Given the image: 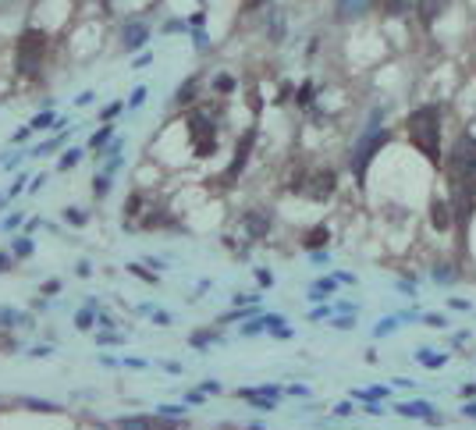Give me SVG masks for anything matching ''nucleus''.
<instances>
[{
    "label": "nucleus",
    "instance_id": "nucleus-12",
    "mask_svg": "<svg viewBox=\"0 0 476 430\" xmlns=\"http://www.w3.org/2000/svg\"><path fill=\"white\" fill-rule=\"evenodd\" d=\"M29 324H32L29 313H18L11 306H0V331H4V327H29Z\"/></svg>",
    "mask_w": 476,
    "mask_h": 430
},
{
    "label": "nucleus",
    "instance_id": "nucleus-45",
    "mask_svg": "<svg viewBox=\"0 0 476 430\" xmlns=\"http://www.w3.org/2000/svg\"><path fill=\"white\" fill-rule=\"evenodd\" d=\"M75 274H78V278H89V274H93V263H89V260H82V263H78V270H75Z\"/></svg>",
    "mask_w": 476,
    "mask_h": 430
},
{
    "label": "nucleus",
    "instance_id": "nucleus-35",
    "mask_svg": "<svg viewBox=\"0 0 476 430\" xmlns=\"http://www.w3.org/2000/svg\"><path fill=\"white\" fill-rule=\"evenodd\" d=\"M128 270L135 274V278H142V281H153V285H156V274H153V270H146V267H139V263H132Z\"/></svg>",
    "mask_w": 476,
    "mask_h": 430
},
{
    "label": "nucleus",
    "instance_id": "nucleus-8",
    "mask_svg": "<svg viewBox=\"0 0 476 430\" xmlns=\"http://www.w3.org/2000/svg\"><path fill=\"white\" fill-rule=\"evenodd\" d=\"M253 142H256V128H246V135L238 139L235 156H231V164H228V171H224V178H221V181H235L238 175L246 171V164H249V153H253Z\"/></svg>",
    "mask_w": 476,
    "mask_h": 430
},
{
    "label": "nucleus",
    "instance_id": "nucleus-38",
    "mask_svg": "<svg viewBox=\"0 0 476 430\" xmlns=\"http://www.w3.org/2000/svg\"><path fill=\"white\" fill-rule=\"evenodd\" d=\"M185 29H188L185 18H171V22H164V32H185Z\"/></svg>",
    "mask_w": 476,
    "mask_h": 430
},
{
    "label": "nucleus",
    "instance_id": "nucleus-19",
    "mask_svg": "<svg viewBox=\"0 0 476 430\" xmlns=\"http://www.w3.org/2000/svg\"><path fill=\"white\" fill-rule=\"evenodd\" d=\"M96 313H100L96 306L78 309V313H75V327H78V331H93V324H96Z\"/></svg>",
    "mask_w": 476,
    "mask_h": 430
},
{
    "label": "nucleus",
    "instance_id": "nucleus-51",
    "mask_svg": "<svg viewBox=\"0 0 476 430\" xmlns=\"http://www.w3.org/2000/svg\"><path fill=\"white\" fill-rule=\"evenodd\" d=\"M149 61H153V54H139V57H135V68H146Z\"/></svg>",
    "mask_w": 476,
    "mask_h": 430
},
{
    "label": "nucleus",
    "instance_id": "nucleus-34",
    "mask_svg": "<svg viewBox=\"0 0 476 430\" xmlns=\"http://www.w3.org/2000/svg\"><path fill=\"white\" fill-rule=\"evenodd\" d=\"M214 338H217V331H195V334H192V345H195V348H203V345L214 341Z\"/></svg>",
    "mask_w": 476,
    "mask_h": 430
},
{
    "label": "nucleus",
    "instance_id": "nucleus-39",
    "mask_svg": "<svg viewBox=\"0 0 476 430\" xmlns=\"http://www.w3.org/2000/svg\"><path fill=\"white\" fill-rule=\"evenodd\" d=\"M263 327H267V320H263V317H256V320H249V324L242 327V334H260Z\"/></svg>",
    "mask_w": 476,
    "mask_h": 430
},
{
    "label": "nucleus",
    "instance_id": "nucleus-15",
    "mask_svg": "<svg viewBox=\"0 0 476 430\" xmlns=\"http://www.w3.org/2000/svg\"><path fill=\"white\" fill-rule=\"evenodd\" d=\"M430 214H433L430 221H433V228H438V231H448L452 221H455V217H452V203H441V200L430 207Z\"/></svg>",
    "mask_w": 476,
    "mask_h": 430
},
{
    "label": "nucleus",
    "instance_id": "nucleus-50",
    "mask_svg": "<svg viewBox=\"0 0 476 430\" xmlns=\"http://www.w3.org/2000/svg\"><path fill=\"white\" fill-rule=\"evenodd\" d=\"M114 341H121V334H100V345H114Z\"/></svg>",
    "mask_w": 476,
    "mask_h": 430
},
{
    "label": "nucleus",
    "instance_id": "nucleus-27",
    "mask_svg": "<svg viewBox=\"0 0 476 430\" xmlns=\"http://www.w3.org/2000/svg\"><path fill=\"white\" fill-rule=\"evenodd\" d=\"M64 221L75 224V228H82V224H89V214H86L82 207H68V210H64Z\"/></svg>",
    "mask_w": 476,
    "mask_h": 430
},
{
    "label": "nucleus",
    "instance_id": "nucleus-42",
    "mask_svg": "<svg viewBox=\"0 0 476 430\" xmlns=\"http://www.w3.org/2000/svg\"><path fill=\"white\" fill-rule=\"evenodd\" d=\"M22 221H25L22 214H11V217H4V231H15V228H18Z\"/></svg>",
    "mask_w": 476,
    "mask_h": 430
},
{
    "label": "nucleus",
    "instance_id": "nucleus-48",
    "mask_svg": "<svg viewBox=\"0 0 476 430\" xmlns=\"http://www.w3.org/2000/svg\"><path fill=\"white\" fill-rule=\"evenodd\" d=\"M391 327H394V320H380V324H377V338H380V334H387Z\"/></svg>",
    "mask_w": 476,
    "mask_h": 430
},
{
    "label": "nucleus",
    "instance_id": "nucleus-6",
    "mask_svg": "<svg viewBox=\"0 0 476 430\" xmlns=\"http://www.w3.org/2000/svg\"><path fill=\"white\" fill-rule=\"evenodd\" d=\"M185 128H188V142H192V153L195 156H210L217 149V125L203 110H192L185 117Z\"/></svg>",
    "mask_w": 476,
    "mask_h": 430
},
{
    "label": "nucleus",
    "instance_id": "nucleus-20",
    "mask_svg": "<svg viewBox=\"0 0 476 430\" xmlns=\"http://www.w3.org/2000/svg\"><path fill=\"white\" fill-rule=\"evenodd\" d=\"M146 207V188H135L125 200V217H139V210Z\"/></svg>",
    "mask_w": 476,
    "mask_h": 430
},
{
    "label": "nucleus",
    "instance_id": "nucleus-22",
    "mask_svg": "<svg viewBox=\"0 0 476 430\" xmlns=\"http://www.w3.org/2000/svg\"><path fill=\"white\" fill-rule=\"evenodd\" d=\"M11 253H15L18 260H29V256L36 253V246H32L29 235H18V239H11Z\"/></svg>",
    "mask_w": 476,
    "mask_h": 430
},
{
    "label": "nucleus",
    "instance_id": "nucleus-9",
    "mask_svg": "<svg viewBox=\"0 0 476 430\" xmlns=\"http://www.w3.org/2000/svg\"><path fill=\"white\" fill-rule=\"evenodd\" d=\"M242 228H246L249 239H263V235L270 231V214L267 210H249V214H242Z\"/></svg>",
    "mask_w": 476,
    "mask_h": 430
},
{
    "label": "nucleus",
    "instance_id": "nucleus-5",
    "mask_svg": "<svg viewBox=\"0 0 476 430\" xmlns=\"http://www.w3.org/2000/svg\"><path fill=\"white\" fill-rule=\"evenodd\" d=\"M288 188L309 195V200H316V203H327L334 195V188H338V175L331 168H313V171H302L299 178H292Z\"/></svg>",
    "mask_w": 476,
    "mask_h": 430
},
{
    "label": "nucleus",
    "instance_id": "nucleus-46",
    "mask_svg": "<svg viewBox=\"0 0 476 430\" xmlns=\"http://www.w3.org/2000/svg\"><path fill=\"white\" fill-rule=\"evenodd\" d=\"M43 185H47V175H36V178H32V185H29V188H32V192H39V188H43Z\"/></svg>",
    "mask_w": 476,
    "mask_h": 430
},
{
    "label": "nucleus",
    "instance_id": "nucleus-47",
    "mask_svg": "<svg viewBox=\"0 0 476 430\" xmlns=\"http://www.w3.org/2000/svg\"><path fill=\"white\" fill-rule=\"evenodd\" d=\"M29 135H32V128H18V132H15V139H11V142H25V139H29Z\"/></svg>",
    "mask_w": 476,
    "mask_h": 430
},
{
    "label": "nucleus",
    "instance_id": "nucleus-3",
    "mask_svg": "<svg viewBox=\"0 0 476 430\" xmlns=\"http://www.w3.org/2000/svg\"><path fill=\"white\" fill-rule=\"evenodd\" d=\"M387 139H391V132H387V128H380V117L373 114L370 128L359 135V142H355V149H352V175H355V181H363V178H366L370 161L380 153V146H387Z\"/></svg>",
    "mask_w": 476,
    "mask_h": 430
},
{
    "label": "nucleus",
    "instance_id": "nucleus-31",
    "mask_svg": "<svg viewBox=\"0 0 476 430\" xmlns=\"http://www.w3.org/2000/svg\"><path fill=\"white\" fill-rule=\"evenodd\" d=\"M61 142H64V135H54L50 142H43V146H36L29 156H43V153H54V149H61Z\"/></svg>",
    "mask_w": 476,
    "mask_h": 430
},
{
    "label": "nucleus",
    "instance_id": "nucleus-40",
    "mask_svg": "<svg viewBox=\"0 0 476 430\" xmlns=\"http://www.w3.org/2000/svg\"><path fill=\"white\" fill-rule=\"evenodd\" d=\"M156 413H161V416H168V420H178V416H181L185 409H181V406H161Z\"/></svg>",
    "mask_w": 476,
    "mask_h": 430
},
{
    "label": "nucleus",
    "instance_id": "nucleus-25",
    "mask_svg": "<svg viewBox=\"0 0 476 430\" xmlns=\"http://www.w3.org/2000/svg\"><path fill=\"white\" fill-rule=\"evenodd\" d=\"M22 406L32 409V413H61L57 402H43V399H22Z\"/></svg>",
    "mask_w": 476,
    "mask_h": 430
},
{
    "label": "nucleus",
    "instance_id": "nucleus-10",
    "mask_svg": "<svg viewBox=\"0 0 476 430\" xmlns=\"http://www.w3.org/2000/svg\"><path fill=\"white\" fill-rule=\"evenodd\" d=\"M373 8V0H334V15L338 22H352V18H359Z\"/></svg>",
    "mask_w": 476,
    "mask_h": 430
},
{
    "label": "nucleus",
    "instance_id": "nucleus-43",
    "mask_svg": "<svg viewBox=\"0 0 476 430\" xmlns=\"http://www.w3.org/2000/svg\"><path fill=\"white\" fill-rule=\"evenodd\" d=\"M200 391H203V395H217L221 384H217V380H203V384H200Z\"/></svg>",
    "mask_w": 476,
    "mask_h": 430
},
{
    "label": "nucleus",
    "instance_id": "nucleus-11",
    "mask_svg": "<svg viewBox=\"0 0 476 430\" xmlns=\"http://www.w3.org/2000/svg\"><path fill=\"white\" fill-rule=\"evenodd\" d=\"M448 4H452V0H419V8H416V15H419V22L430 29L433 22H438L445 11H448Z\"/></svg>",
    "mask_w": 476,
    "mask_h": 430
},
{
    "label": "nucleus",
    "instance_id": "nucleus-1",
    "mask_svg": "<svg viewBox=\"0 0 476 430\" xmlns=\"http://www.w3.org/2000/svg\"><path fill=\"white\" fill-rule=\"evenodd\" d=\"M409 142L426 156L433 168H441V110L438 107H419L409 114Z\"/></svg>",
    "mask_w": 476,
    "mask_h": 430
},
{
    "label": "nucleus",
    "instance_id": "nucleus-49",
    "mask_svg": "<svg viewBox=\"0 0 476 430\" xmlns=\"http://www.w3.org/2000/svg\"><path fill=\"white\" fill-rule=\"evenodd\" d=\"M93 100H96V96H93V93H82V96H78V100H75V103H78V107H89V103H93Z\"/></svg>",
    "mask_w": 476,
    "mask_h": 430
},
{
    "label": "nucleus",
    "instance_id": "nucleus-2",
    "mask_svg": "<svg viewBox=\"0 0 476 430\" xmlns=\"http://www.w3.org/2000/svg\"><path fill=\"white\" fill-rule=\"evenodd\" d=\"M47 50H50V32L29 25L15 43V71L25 75V78H36L39 68H43V61H47Z\"/></svg>",
    "mask_w": 476,
    "mask_h": 430
},
{
    "label": "nucleus",
    "instance_id": "nucleus-24",
    "mask_svg": "<svg viewBox=\"0 0 476 430\" xmlns=\"http://www.w3.org/2000/svg\"><path fill=\"white\" fill-rule=\"evenodd\" d=\"M270 39H274V43H281V39H285V18H281V11H270Z\"/></svg>",
    "mask_w": 476,
    "mask_h": 430
},
{
    "label": "nucleus",
    "instance_id": "nucleus-4",
    "mask_svg": "<svg viewBox=\"0 0 476 430\" xmlns=\"http://www.w3.org/2000/svg\"><path fill=\"white\" fill-rule=\"evenodd\" d=\"M448 171L455 178V188H476V139L462 135L448 153Z\"/></svg>",
    "mask_w": 476,
    "mask_h": 430
},
{
    "label": "nucleus",
    "instance_id": "nucleus-33",
    "mask_svg": "<svg viewBox=\"0 0 476 430\" xmlns=\"http://www.w3.org/2000/svg\"><path fill=\"white\" fill-rule=\"evenodd\" d=\"M146 93H149L146 86H135V89H132V96H128V110H139V107L146 103Z\"/></svg>",
    "mask_w": 476,
    "mask_h": 430
},
{
    "label": "nucleus",
    "instance_id": "nucleus-28",
    "mask_svg": "<svg viewBox=\"0 0 476 430\" xmlns=\"http://www.w3.org/2000/svg\"><path fill=\"white\" fill-rule=\"evenodd\" d=\"M125 107H128L125 100H114V103H107V107L100 110V121H114V117H117V114H121Z\"/></svg>",
    "mask_w": 476,
    "mask_h": 430
},
{
    "label": "nucleus",
    "instance_id": "nucleus-29",
    "mask_svg": "<svg viewBox=\"0 0 476 430\" xmlns=\"http://www.w3.org/2000/svg\"><path fill=\"white\" fill-rule=\"evenodd\" d=\"M402 416H430V406L426 402H409V406H399Z\"/></svg>",
    "mask_w": 476,
    "mask_h": 430
},
{
    "label": "nucleus",
    "instance_id": "nucleus-16",
    "mask_svg": "<svg viewBox=\"0 0 476 430\" xmlns=\"http://www.w3.org/2000/svg\"><path fill=\"white\" fill-rule=\"evenodd\" d=\"M114 427H117V430H153L156 420H149V416H121Z\"/></svg>",
    "mask_w": 476,
    "mask_h": 430
},
{
    "label": "nucleus",
    "instance_id": "nucleus-37",
    "mask_svg": "<svg viewBox=\"0 0 476 430\" xmlns=\"http://www.w3.org/2000/svg\"><path fill=\"white\" fill-rule=\"evenodd\" d=\"M295 103H299V107H309V103H313V82H306V86L299 89V100H295Z\"/></svg>",
    "mask_w": 476,
    "mask_h": 430
},
{
    "label": "nucleus",
    "instance_id": "nucleus-36",
    "mask_svg": "<svg viewBox=\"0 0 476 430\" xmlns=\"http://www.w3.org/2000/svg\"><path fill=\"white\" fill-rule=\"evenodd\" d=\"M15 260H18V256H15L11 249H4V253H0V274H8V270L15 267Z\"/></svg>",
    "mask_w": 476,
    "mask_h": 430
},
{
    "label": "nucleus",
    "instance_id": "nucleus-41",
    "mask_svg": "<svg viewBox=\"0 0 476 430\" xmlns=\"http://www.w3.org/2000/svg\"><path fill=\"white\" fill-rule=\"evenodd\" d=\"M57 292H61V281H57V278H54V281H47L43 288H39V295H57Z\"/></svg>",
    "mask_w": 476,
    "mask_h": 430
},
{
    "label": "nucleus",
    "instance_id": "nucleus-17",
    "mask_svg": "<svg viewBox=\"0 0 476 430\" xmlns=\"http://www.w3.org/2000/svg\"><path fill=\"white\" fill-rule=\"evenodd\" d=\"M327 239H331V231H327L324 224H316L313 231H306V239H302V246H306V249H320V246H324Z\"/></svg>",
    "mask_w": 476,
    "mask_h": 430
},
{
    "label": "nucleus",
    "instance_id": "nucleus-21",
    "mask_svg": "<svg viewBox=\"0 0 476 430\" xmlns=\"http://www.w3.org/2000/svg\"><path fill=\"white\" fill-rule=\"evenodd\" d=\"M57 121H61V117H57L54 110H43V114H36L32 121H29V128H32V132H47V128L57 125Z\"/></svg>",
    "mask_w": 476,
    "mask_h": 430
},
{
    "label": "nucleus",
    "instance_id": "nucleus-7",
    "mask_svg": "<svg viewBox=\"0 0 476 430\" xmlns=\"http://www.w3.org/2000/svg\"><path fill=\"white\" fill-rule=\"evenodd\" d=\"M149 36H153V29H149L146 18H125V25H121V50L125 54L142 50L149 43Z\"/></svg>",
    "mask_w": 476,
    "mask_h": 430
},
{
    "label": "nucleus",
    "instance_id": "nucleus-44",
    "mask_svg": "<svg viewBox=\"0 0 476 430\" xmlns=\"http://www.w3.org/2000/svg\"><path fill=\"white\" fill-rule=\"evenodd\" d=\"M433 278H438V281H455V274H452V267H438Z\"/></svg>",
    "mask_w": 476,
    "mask_h": 430
},
{
    "label": "nucleus",
    "instance_id": "nucleus-23",
    "mask_svg": "<svg viewBox=\"0 0 476 430\" xmlns=\"http://www.w3.org/2000/svg\"><path fill=\"white\" fill-rule=\"evenodd\" d=\"M110 181H114V175H107V171H100L93 178V195H96V200H107V195H110Z\"/></svg>",
    "mask_w": 476,
    "mask_h": 430
},
{
    "label": "nucleus",
    "instance_id": "nucleus-30",
    "mask_svg": "<svg viewBox=\"0 0 476 430\" xmlns=\"http://www.w3.org/2000/svg\"><path fill=\"white\" fill-rule=\"evenodd\" d=\"M445 359H448V356H438V352H419V363H423V366H430V370L445 366Z\"/></svg>",
    "mask_w": 476,
    "mask_h": 430
},
{
    "label": "nucleus",
    "instance_id": "nucleus-13",
    "mask_svg": "<svg viewBox=\"0 0 476 430\" xmlns=\"http://www.w3.org/2000/svg\"><path fill=\"white\" fill-rule=\"evenodd\" d=\"M195 96H200V78H185V82L178 86V93H174V103L178 107H192Z\"/></svg>",
    "mask_w": 476,
    "mask_h": 430
},
{
    "label": "nucleus",
    "instance_id": "nucleus-52",
    "mask_svg": "<svg viewBox=\"0 0 476 430\" xmlns=\"http://www.w3.org/2000/svg\"><path fill=\"white\" fill-rule=\"evenodd\" d=\"M22 164V153H15V156H8V161H4V168H18Z\"/></svg>",
    "mask_w": 476,
    "mask_h": 430
},
{
    "label": "nucleus",
    "instance_id": "nucleus-14",
    "mask_svg": "<svg viewBox=\"0 0 476 430\" xmlns=\"http://www.w3.org/2000/svg\"><path fill=\"white\" fill-rule=\"evenodd\" d=\"M419 8V0H384V15L387 18H406Z\"/></svg>",
    "mask_w": 476,
    "mask_h": 430
},
{
    "label": "nucleus",
    "instance_id": "nucleus-32",
    "mask_svg": "<svg viewBox=\"0 0 476 430\" xmlns=\"http://www.w3.org/2000/svg\"><path fill=\"white\" fill-rule=\"evenodd\" d=\"M231 89H235V78H231V75H217V78H214V93L224 96V93H231Z\"/></svg>",
    "mask_w": 476,
    "mask_h": 430
},
{
    "label": "nucleus",
    "instance_id": "nucleus-53",
    "mask_svg": "<svg viewBox=\"0 0 476 430\" xmlns=\"http://www.w3.org/2000/svg\"><path fill=\"white\" fill-rule=\"evenodd\" d=\"M256 278H260V285H267V288L274 285V278H270V274H267V270H260V274H256Z\"/></svg>",
    "mask_w": 476,
    "mask_h": 430
},
{
    "label": "nucleus",
    "instance_id": "nucleus-26",
    "mask_svg": "<svg viewBox=\"0 0 476 430\" xmlns=\"http://www.w3.org/2000/svg\"><path fill=\"white\" fill-rule=\"evenodd\" d=\"M78 161H82V149H64L61 161H57V168H61V171H71V168H78Z\"/></svg>",
    "mask_w": 476,
    "mask_h": 430
},
{
    "label": "nucleus",
    "instance_id": "nucleus-18",
    "mask_svg": "<svg viewBox=\"0 0 476 430\" xmlns=\"http://www.w3.org/2000/svg\"><path fill=\"white\" fill-rule=\"evenodd\" d=\"M110 139H114V125H110V121H103V125L93 132V139H89V149H96V153H100V149H103Z\"/></svg>",
    "mask_w": 476,
    "mask_h": 430
}]
</instances>
